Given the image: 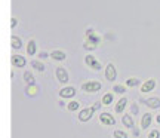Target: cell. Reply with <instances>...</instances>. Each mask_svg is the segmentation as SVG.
<instances>
[{"label":"cell","instance_id":"cell-1","mask_svg":"<svg viewBox=\"0 0 160 138\" xmlns=\"http://www.w3.org/2000/svg\"><path fill=\"white\" fill-rule=\"evenodd\" d=\"M82 89L86 92H97L101 89V83L99 82H88V83H85L82 86Z\"/></svg>","mask_w":160,"mask_h":138},{"label":"cell","instance_id":"cell-2","mask_svg":"<svg viewBox=\"0 0 160 138\" xmlns=\"http://www.w3.org/2000/svg\"><path fill=\"white\" fill-rule=\"evenodd\" d=\"M116 76H117V73H116V67L113 65V64H108L107 67H105V77L108 79V80H116Z\"/></svg>","mask_w":160,"mask_h":138},{"label":"cell","instance_id":"cell-3","mask_svg":"<svg viewBox=\"0 0 160 138\" xmlns=\"http://www.w3.org/2000/svg\"><path fill=\"white\" fill-rule=\"evenodd\" d=\"M99 120L102 122L104 125H116V119L110 113H101L99 116Z\"/></svg>","mask_w":160,"mask_h":138},{"label":"cell","instance_id":"cell-4","mask_svg":"<svg viewBox=\"0 0 160 138\" xmlns=\"http://www.w3.org/2000/svg\"><path fill=\"white\" fill-rule=\"evenodd\" d=\"M57 79L59 82H62V83H67V82H68V73L65 71V69L58 67L57 69Z\"/></svg>","mask_w":160,"mask_h":138},{"label":"cell","instance_id":"cell-5","mask_svg":"<svg viewBox=\"0 0 160 138\" xmlns=\"http://www.w3.org/2000/svg\"><path fill=\"white\" fill-rule=\"evenodd\" d=\"M93 107L92 109H83L82 111H80V115H79V119L82 122H86V120H89L92 117V115H93Z\"/></svg>","mask_w":160,"mask_h":138},{"label":"cell","instance_id":"cell-6","mask_svg":"<svg viewBox=\"0 0 160 138\" xmlns=\"http://www.w3.org/2000/svg\"><path fill=\"white\" fill-rule=\"evenodd\" d=\"M59 95H61L62 98H71V97H74L76 95V89L74 88H71V86L64 88V89L59 91Z\"/></svg>","mask_w":160,"mask_h":138},{"label":"cell","instance_id":"cell-7","mask_svg":"<svg viewBox=\"0 0 160 138\" xmlns=\"http://www.w3.org/2000/svg\"><path fill=\"white\" fill-rule=\"evenodd\" d=\"M11 61L15 67H24V65H25V58L19 57V55H13V57L11 58Z\"/></svg>","mask_w":160,"mask_h":138},{"label":"cell","instance_id":"cell-8","mask_svg":"<svg viewBox=\"0 0 160 138\" xmlns=\"http://www.w3.org/2000/svg\"><path fill=\"white\" fill-rule=\"evenodd\" d=\"M154 86H156V80L154 79H150V80H147L142 85L141 91L142 92H150V91H153V89H154Z\"/></svg>","mask_w":160,"mask_h":138},{"label":"cell","instance_id":"cell-9","mask_svg":"<svg viewBox=\"0 0 160 138\" xmlns=\"http://www.w3.org/2000/svg\"><path fill=\"white\" fill-rule=\"evenodd\" d=\"M85 61H86V64H89V65H91L92 69H95V70H99V69H101V65H99V64L95 61V58L92 57V55H88V57L85 58Z\"/></svg>","mask_w":160,"mask_h":138},{"label":"cell","instance_id":"cell-10","mask_svg":"<svg viewBox=\"0 0 160 138\" xmlns=\"http://www.w3.org/2000/svg\"><path fill=\"white\" fill-rule=\"evenodd\" d=\"M145 104H147L148 107H151V109H159L160 107V100L159 98H148V100L145 101Z\"/></svg>","mask_w":160,"mask_h":138},{"label":"cell","instance_id":"cell-11","mask_svg":"<svg viewBox=\"0 0 160 138\" xmlns=\"http://www.w3.org/2000/svg\"><path fill=\"white\" fill-rule=\"evenodd\" d=\"M51 57L53 58V59H58V61H62V59H65V52H62V51H53L51 54Z\"/></svg>","mask_w":160,"mask_h":138},{"label":"cell","instance_id":"cell-12","mask_svg":"<svg viewBox=\"0 0 160 138\" xmlns=\"http://www.w3.org/2000/svg\"><path fill=\"white\" fill-rule=\"evenodd\" d=\"M141 125H142L144 129H147V128L151 125V115H150V113H147V115L142 116V122H141Z\"/></svg>","mask_w":160,"mask_h":138},{"label":"cell","instance_id":"cell-13","mask_svg":"<svg viewBox=\"0 0 160 138\" xmlns=\"http://www.w3.org/2000/svg\"><path fill=\"white\" fill-rule=\"evenodd\" d=\"M122 122H123V125L125 126H128V128H133V120H132V117L129 115H125L123 117H122Z\"/></svg>","mask_w":160,"mask_h":138},{"label":"cell","instance_id":"cell-14","mask_svg":"<svg viewBox=\"0 0 160 138\" xmlns=\"http://www.w3.org/2000/svg\"><path fill=\"white\" fill-rule=\"evenodd\" d=\"M126 104H128V100H126V98H122L119 103H117V105H116V111H117V113H122V111L125 110Z\"/></svg>","mask_w":160,"mask_h":138},{"label":"cell","instance_id":"cell-15","mask_svg":"<svg viewBox=\"0 0 160 138\" xmlns=\"http://www.w3.org/2000/svg\"><path fill=\"white\" fill-rule=\"evenodd\" d=\"M27 52H28V55H34V52H36V42L34 40H30L28 46H27Z\"/></svg>","mask_w":160,"mask_h":138},{"label":"cell","instance_id":"cell-16","mask_svg":"<svg viewBox=\"0 0 160 138\" xmlns=\"http://www.w3.org/2000/svg\"><path fill=\"white\" fill-rule=\"evenodd\" d=\"M11 42H12V48H21V39L19 37H17V36H12V39H11Z\"/></svg>","mask_w":160,"mask_h":138},{"label":"cell","instance_id":"cell-17","mask_svg":"<svg viewBox=\"0 0 160 138\" xmlns=\"http://www.w3.org/2000/svg\"><path fill=\"white\" fill-rule=\"evenodd\" d=\"M24 79H25V82H27V83H30V85H34V77H33V74H31V73L25 71V73H24Z\"/></svg>","mask_w":160,"mask_h":138},{"label":"cell","instance_id":"cell-18","mask_svg":"<svg viewBox=\"0 0 160 138\" xmlns=\"http://www.w3.org/2000/svg\"><path fill=\"white\" fill-rule=\"evenodd\" d=\"M113 103V95L111 94H105L102 98V104H105V105H110V104Z\"/></svg>","mask_w":160,"mask_h":138},{"label":"cell","instance_id":"cell-19","mask_svg":"<svg viewBox=\"0 0 160 138\" xmlns=\"http://www.w3.org/2000/svg\"><path fill=\"white\" fill-rule=\"evenodd\" d=\"M31 65H33L36 70H39V71H43V70H45V65H43V64H40V63H37V61H33Z\"/></svg>","mask_w":160,"mask_h":138},{"label":"cell","instance_id":"cell-20","mask_svg":"<svg viewBox=\"0 0 160 138\" xmlns=\"http://www.w3.org/2000/svg\"><path fill=\"white\" fill-rule=\"evenodd\" d=\"M79 109V103L77 101H71V103L68 104V110L70 111H74V110Z\"/></svg>","mask_w":160,"mask_h":138},{"label":"cell","instance_id":"cell-21","mask_svg":"<svg viewBox=\"0 0 160 138\" xmlns=\"http://www.w3.org/2000/svg\"><path fill=\"white\" fill-rule=\"evenodd\" d=\"M126 83H128V86H137L138 83H139V80L138 79H129Z\"/></svg>","mask_w":160,"mask_h":138},{"label":"cell","instance_id":"cell-22","mask_svg":"<svg viewBox=\"0 0 160 138\" xmlns=\"http://www.w3.org/2000/svg\"><path fill=\"white\" fill-rule=\"evenodd\" d=\"M114 138H128V135H126L123 131H116V132H114Z\"/></svg>","mask_w":160,"mask_h":138},{"label":"cell","instance_id":"cell-23","mask_svg":"<svg viewBox=\"0 0 160 138\" xmlns=\"http://www.w3.org/2000/svg\"><path fill=\"white\" fill-rule=\"evenodd\" d=\"M148 138H160V134H159V131H151L150 132V135H148Z\"/></svg>","mask_w":160,"mask_h":138},{"label":"cell","instance_id":"cell-24","mask_svg":"<svg viewBox=\"0 0 160 138\" xmlns=\"http://www.w3.org/2000/svg\"><path fill=\"white\" fill-rule=\"evenodd\" d=\"M113 91H116L117 94H123V92H125V88L120 86V85H117V86H114V89H113Z\"/></svg>","mask_w":160,"mask_h":138},{"label":"cell","instance_id":"cell-25","mask_svg":"<svg viewBox=\"0 0 160 138\" xmlns=\"http://www.w3.org/2000/svg\"><path fill=\"white\" fill-rule=\"evenodd\" d=\"M132 111H133V113H138V105H133V107H132Z\"/></svg>","mask_w":160,"mask_h":138},{"label":"cell","instance_id":"cell-26","mask_svg":"<svg viewBox=\"0 0 160 138\" xmlns=\"http://www.w3.org/2000/svg\"><path fill=\"white\" fill-rule=\"evenodd\" d=\"M12 27H15V24H17V21H15V18H12Z\"/></svg>","mask_w":160,"mask_h":138},{"label":"cell","instance_id":"cell-27","mask_svg":"<svg viewBox=\"0 0 160 138\" xmlns=\"http://www.w3.org/2000/svg\"><path fill=\"white\" fill-rule=\"evenodd\" d=\"M157 122H159V123H160V115L157 116Z\"/></svg>","mask_w":160,"mask_h":138}]
</instances>
